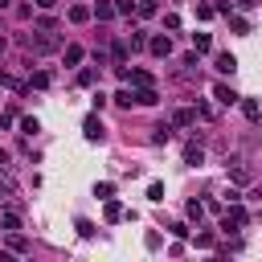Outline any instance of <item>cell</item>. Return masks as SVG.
I'll use <instances>...</instances> for the list:
<instances>
[{
    "mask_svg": "<svg viewBox=\"0 0 262 262\" xmlns=\"http://www.w3.org/2000/svg\"><path fill=\"white\" fill-rule=\"evenodd\" d=\"M25 45H29V53H53L57 49V37H53V29H37V33L25 37Z\"/></svg>",
    "mask_w": 262,
    "mask_h": 262,
    "instance_id": "cell-1",
    "label": "cell"
},
{
    "mask_svg": "<svg viewBox=\"0 0 262 262\" xmlns=\"http://www.w3.org/2000/svg\"><path fill=\"white\" fill-rule=\"evenodd\" d=\"M82 135H86L90 143H102V135H106V131H102V119H98V115H86V119H82Z\"/></svg>",
    "mask_w": 262,
    "mask_h": 262,
    "instance_id": "cell-2",
    "label": "cell"
},
{
    "mask_svg": "<svg viewBox=\"0 0 262 262\" xmlns=\"http://www.w3.org/2000/svg\"><path fill=\"white\" fill-rule=\"evenodd\" d=\"M213 98H217V102H221V106H233V102H237V98H242V94H233V90H229V86H225V82H217V86H213Z\"/></svg>",
    "mask_w": 262,
    "mask_h": 262,
    "instance_id": "cell-3",
    "label": "cell"
},
{
    "mask_svg": "<svg viewBox=\"0 0 262 262\" xmlns=\"http://www.w3.org/2000/svg\"><path fill=\"white\" fill-rule=\"evenodd\" d=\"M135 102H139V106H156V102H160L156 86H139V90H135Z\"/></svg>",
    "mask_w": 262,
    "mask_h": 262,
    "instance_id": "cell-4",
    "label": "cell"
},
{
    "mask_svg": "<svg viewBox=\"0 0 262 262\" xmlns=\"http://www.w3.org/2000/svg\"><path fill=\"white\" fill-rule=\"evenodd\" d=\"M147 49H151L156 57H168V53H172V41H168V37H151V41H147Z\"/></svg>",
    "mask_w": 262,
    "mask_h": 262,
    "instance_id": "cell-5",
    "label": "cell"
},
{
    "mask_svg": "<svg viewBox=\"0 0 262 262\" xmlns=\"http://www.w3.org/2000/svg\"><path fill=\"white\" fill-rule=\"evenodd\" d=\"M213 66H217L221 74H233V70H237V57H233V53H217V61H213Z\"/></svg>",
    "mask_w": 262,
    "mask_h": 262,
    "instance_id": "cell-6",
    "label": "cell"
},
{
    "mask_svg": "<svg viewBox=\"0 0 262 262\" xmlns=\"http://www.w3.org/2000/svg\"><path fill=\"white\" fill-rule=\"evenodd\" d=\"M242 111H246V119H250V123H258V119H262V106H258V98H242Z\"/></svg>",
    "mask_w": 262,
    "mask_h": 262,
    "instance_id": "cell-7",
    "label": "cell"
},
{
    "mask_svg": "<svg viewBox=\"0 0 262 262\" xmlns=\"http://www.w3.org/2000/svg\"><path fill=\"white\" fill-rule=\"evenodd\" d=\"M172 123H176V127H192V123H196V111H188V106H180V111L172 115Z\"/></svg>",
    "mask_w": 262,
    "mask_h": 262,
    "instance_id": "cell-8",
    "label": "cell"
},
{
    "mask_svg": "<svg viewBox=\"0 0 262 262\" xmlns=\"http://www.w3.org/2000/svg\"><path fill=\"white\" fill-rule=\"evenodd\" d=\"M90 16H94V12H90L86 4H74V8H70V20H74V25H86Z\"/></svg>",
    "mask_w": 262,
    "mask_h": 262,
    "instance_id": "cell-9",
    "label": "cell"
},
{
    "mask_svg": "<svg viewBox=\"0 0 262 262\" xmlns=\"http://www.w3.org/2000/svg\"><path fill=\"white\" fill-rule=\"evenodd\" d=\"M0 86H8V90H16V94H25V90H29L20 78H12V74H4V70H0Z\"/></svg>",
    "mask_w": 262,
    "mask_h": 262,
    "instance_id": "cell-10",
    "label": "cell"
},
{
    "mask_svg": "<svg viewBox=\"0 0 262 262\" xmlns=\"http://www.w3.org/2000/svg\"><path fill=\"white\" fill-rule=\"evenodd\" d=\"M90 12H94L98 20H111V16H115V4H106V0H98V4L90 8Z\"/></svg>",
    "mask_w": 262,
    "mask_h": 262,
    "instance_id": "cell-11",
    "label": "cell"
},
{
    "mask_svg": "<svg viewBox=\"0 0 262 262\" xmlns=\"http://www.w3.org/2000/svg\"><path fill=\"white\" fill-rule=\"evenodd\" d=\"M192 45H196V53H209L213 49V37L209 33H192Z\"/></svg>",
    "mask_w": 262,
    "mask_h": 262,
    "instance_id": "cell-12",
    "label": "cell"
},
{
    "mask_svg": "<svg viewBox=\"0 0 262 262\" xmlns=\"http://www.w3.org/2000/svg\"><path fill=\"white\" fill-rule=\"evenodd\" d=\"M102 217H106V221H119V217H123V205L106 196V209H102Z\"/></svg>",
    "mask_w": 262,
    "mask_h": 262,
    "instance_id": "cell-13",
    "label": "cell"
},
{
    "mask_svg": "<svg viewBox=\"0 0 262 262\" xmlns=\"http://www.w3.org/2000/svg\"><path fill=\"white\" fill-rule=\"evenodd\" d=\"M8 250H12V254H29V242H25V237L12 229V237H8Z\"/></svg>",
    "mask_w": 262,
    "mask_h": 262,
    "instance_id": "cell-14",
    "label": "cell"
},
{
    "mask_svg": "<svg viewBox=\"0 0 262 262\" xmlns=\"http://www.w3.org/2000/svg\"><path fill=\"white\" fill-rule=\"evenodd\" d=\"M82 61V45H66V66H78Z\"/></svg>",
    "mask_w": 262,
    "mask_h": 262,
    "instance_id": "cell-15",
    "label": "cell"
},
{
    "mask_svg": "<svg viewBox=\"0 0 262 262\" xmlns=\"http://www.w3.org/2000/svg\"><path fill=\"white\" fill-rule=\"evenodd\" d=\"M4 229H8V233H12V229H20V213H16V209H8V213H4Z\"/></svg>",
    "mask_w": 262,
    "mask_h": 262,
    "instance_id": "cell-16",
    "label": "cell"
},
{
    "mask_svg": "<svg viewBox=\"0 0 262 262\" xmlns=\"http://www.w3.org/2000/svg\"><path fill=\"white\" fill-rule=\"evenodd\" d=\"M229 29H233V33H250V20H246V16H229Z\"/></svg>",
    "mask_w": 262,
    "mask_h": 262,
    "instance_id": "cell-17",
    "label": "cell"
},
{
    "mask_svg": "<svg viewBox=\"0 0 262 262\" xmlns=\"http://www.w3.org/2000/svg\"><path fill=\"white\" fill-rule=\"evenodd\" d=\"M127 45H131V49H143V45H147V37H143V29H131V41H127Z\"/></svg>",
    "mask_w": 262,
    "mask_h": 262,
    "instance_id": "cell-18",
    "label": "cell"
},
{
    "mask_svg": "<svg viewBox=\"0 0 262 262\" xmlns=\"http://www.w3.org/2000/svg\"><path fill=\"white\" fill-rule=\"evenodd\" d=\"M184 160H188V164H201V160H205V151H201L196 143H188V151H184Z\"/></svg>",
    "mask_w": 262,
    "mask_h": 262,
    "instance_id": "cell-19",
    "label": "cell"
},
{
    "mask_svg": "<svg viewBox=\"0 0 262 262\" xmlns=\"http://www.w3.org/2000/svg\"><path fill=\"white\" fill-rule=\"evenodd\" d=\"M135 4H139V0H115V12H123V16H131V12H135Z\"/></svg>",
    "mask_w": 262,
    "mask_h": 262,
    "instance_id": "cell-20",
    "label": "cell"
},
{
    "mask_svg": "<svg viewBox=\"0 0 262 262\" xmlns=\"http://www.w3.org/2000/svg\"><path fill=\"white\" fill-rule=\"evenodd\" d=\"M29 86H33V90H45V86H49V74H45V70H41V74H33V82H29Z\"/></svg>",
    "mask_w": 262,
    "mask_h": 262,
    "instance_id": "cell-21",
    "label": "cell"
},
{
    "mask_svg": "<svg viewBox=\"0 0 262 262\" xmlns=\"http://www.w3.org/2000/svg\"><path fill=\"white\" fill-rule=\"evenodd\" d=\"M168 135H172V127H168V123H160V127H156V135H151V139H156V143H168Z\"/></svg>",
    "mask_w": 262,
    "mask_h": 262,
    "instance_id": "cell-22",
    "label": "cell"
},
{
    "mask_svg": "<svg viewBox=\"0 0 262 262\" xmlns=\"http://www.w3.org/2000/svg\"><path fill=\"white\" fill-rule=\"evenodd\" d=\"M147 196H151V201H164V184L151 180V184H147Z\"/></svg>",
    "mask_w": 262,
    "mask_h": 262,
    "instance_id": "cell-23",
    "label": "cell"
},
{
    "mask_svg": "<svg viewBox=\"0 0 262 262\" xmlns=\"http://www.w3.org/2000/svg\"><path fill=\"white\" fill-rule=\"evenodd\" d=\"M184 213H188L192 221H201V217H205V205H196V201H188V209H184Z\"/></svg>",
    "mask_w": 262,
    "mask_h": 262,
    "instance_id": "cell-24",
    "label": "cell"
},
{
    "mask_svg": "<svg viewBox=\"0 0 262 262\" xmlns=\"http://www.w3.org/2000/svg\"><path fill=\"white\" fill-rule=\"evenodd\" d=\"M115 102H119V106H131V102H135V94H131V90H119V94H115Z\"/></svg>",
    "mask_w": 262,
    "mask_h": 262,
    "instance_id": "cell-25",
    "label": "cell"
},
{
    "mask_svg": "<svg viewBox=\"0 0 262 262\" xmlns=\"http://www.w3.org/2000/svg\"><path fill=\"white\" fill-rule=\"evenodd\" d=\"M213 12H217V8H213V4H196V16H201V20H209V16H213Z\"/></svg>",
    "mask_w": 262,
    "mask_h": 262,
    "instance_id": "cell-26",
    "label": "cell"
},
{
    "mask_svg": "<svg viewBox=\"0 0 262 262\" xmlns=\"http://www.w3.org/2000/svg\"><path fill=\"white\" fill-rule=\"evenodd\" d=\"M78 86H94V70H82L78 74Z\"/></svg>",
    "mask_w": 262,
    "mask_h": 262,
    "instance_id": "cell-27",
    "label": "cell"
},
{
    "mask_svg": "<svg viewBox=\"0 0 262 262\" xmlns=\"http://www.w3.org/2000/svg\"><path fill=\"white\" fill-rule=\"evenodd\" d=\"M0 192H4V196H12V184H8V176H4V172H0Z\"/></svg>",
    "mask_w": 262,
    "mask_h": 262,
    "instance_id": "cell-28",
    "label": "cell"
},
{
    "mask_svg": "<svg viewBox=\"0 0 262 262\" xmlns=\"http://www.w3.org/2000/svg\"><path fill=\"white\" fill-rule=\"evenodd\" d=\"M0 127H12V111H0Z\"/></svg>",
    "mask_w": 262,
    "mask_h": 262,
    "instance_id": "cell-29",
    "label": "cell"
},
{
    "mask_svg": "<svg viewBox=\"0 0 262 262\" xmlns=\"http://www.w3.org/2000/svg\"><path fill=\"white\" fill-rule=\"evenodd\" d=\"M233 4H237V8H254L258 0H233Z\"/></svg>",
    "mask_w": 262,
    "mask_h": 262,
    "instance_id": "cell-30",
    "label": "cell"
},
{
    "mask_svg": "<svg viewBox=\"0 0 262 262\" xmlns=\"http://www.w3.org/2000/svg\"><path fill=\"white\" fill-rule=\"evenodd\" d=\"M33 4H37V8H53L57 0H33Z\"/></svg>",
    "mask_w": 262,
    "mask_h": 262,
    "instance_id": "cell-31",
    "label": "cell"
},
{
    "mask_svg": "<svg viewBox=\"0 0 262 262\" xmlns=\"http://www.w3.org/2000/svg\"><path fill=\"white\" fill-rule=\"evenodd\" d=\"M4 164H8V151H4V147H0V168H4Z\"/></svg>",
    "mask_w": 262,
    "mask_h": 262,
    "instance_id": "cell-32",
    "label": "cell"
},
{
    "mask_svg": "<svg viewBox=\"0 0 262 262\" xmlns=\"http://www.w3.org/2000/svg\"><path fill=\"white\" fill-rule=\"evenodd\" d=\"M0 8H8V0H0Z\"/></svg>",
    "mask_w": 262,
    "mask_h": 262,
    "instance_id": "cell-33",
    "label": "cell"
}]
</instances>
